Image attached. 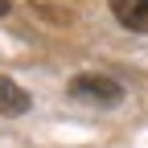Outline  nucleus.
Listing matches in <instances>:
<instances>
[{"mask_svg": "<svg viewBox=\"0 0 148 148\" xmlns=\"http://www.w3.org/2000/svg\"><path fill=\"white\" fill-rule=\"evenodd\" d=\"M66 90L74 99H86V103H99V107H115L123 99V86L115 78H107V74H78V78H70Z\"/></svg>", "mask_w": 148, "mask_h": 148, "instance_id": "f257e3e1", "label": "nucleus"}, {"mask_svg": "<svg viewBox=\"0 0 148 148\" xmlns=\"http://www.w3.org/2000/svg\"><path fill=\"white\" fill-rule=\"evenodd\" d=\"M25 111H29L25 86H16L12 78H0V115H25Z\"/></svg>", "mask_w": 148, "mask_h": 148, "instance_id": "f03ea898", "label": "nucleus"}, {"mask_svg": "<svg viewBox=\"0 0 148 148\" xmlns=\"http://www.w3.org/2000/svg\"><path fill=\"white\" fill-rule=\"evenodd\" d=\"M8 4H12V0H0V16H4V12H8Z\"/></svg>", "mask_w": 148, "mask_h": 148, "instance_id": "7ed1b4c3", "label": "nucleus"}]
</instances>
